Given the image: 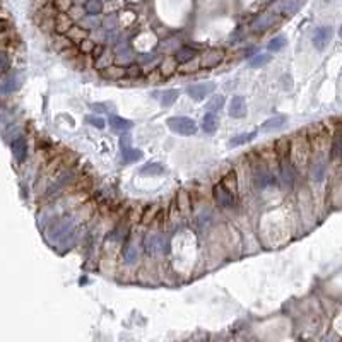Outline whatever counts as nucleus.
I'll return each instance as SVG.
<instances>
[{
	"instance_id": "6e6552de",
	"label": "nucleus",
	"mask_w": 342,
	"mask_h": 342,
	"mask_svg": "<svg viewBox=\"0 0 342 342\" xmlns=\"http://www.w3.org/2000/svg\"><path fill=\"white\" fill-rule=\"evenodd\" d=\"M229 117L233 118H243L247 115V101L243 96H233V99L229 101Z\"/></svg>"
},
{
	"instance_id": "7ed1b4c3",
	"label": "nucleus",
	"mask_w": 342,
	"mask_h": 342,
	"mask_svg": "<svg viewBox=\"0 0 342 342\" xmlns=\"http://www.w3.org/2000/svg\"><path fill=\"white\" fill-rule=\"evenodd\" d=\"M216 91V84L214 82H199V84H193L187 88V93L192 99L195 101H202L207 96H211L212 93Z\"/></svg>"
},
{
	"instance_id": "6ab92c4d",
	"label": "nucleus",
	"mask_w": 342,
	"mask_h": 342,
	"mask_svg": "<svg viewBox=\"0 0 342 342\" xmlns=\"http://www.w3.org/2000/svg\"><path fill=\"white\" fill-rule=\"evenodd\" d=\"M280 182H282V187L286 188H291L293 187V182H294V175H293V170H291L289 163H286L280 170Z\"/></svg>"
},
{
	"instance_id": "412c9836",
	"label": "nucleus",
	"mask_w": 342,
	"mask_h": 342,
	"mask_svg": "<svg viewBox=\"0 0 342 342\" xmlns=\"http://www.w3.org/2000/svg\"><path fill=\"white\" fill-rule=\"evenodd\" d=\"M84 10L89 16H98V14L103 12V2L101 0H86Z\"/></svg>"
},
{
	"instance_id": "1a4fd4ad",
	"label": "nucleus",
	"mask_w": 342,
	"mask_h": 342,
	"mask_svg": "<svg viewBox=\"0 0 342 342\" xmlns=\"http://www.w3.org/2000/svg\"><path fill=\"white\" fill-rule=\"evenodd\" d=\"M222 57H224V53H222L221 50H209L207 53H204V55H202L200 67H205V68L216 67L222 60Z\"/></svg>"
},
{
	"instance_id": "20e7f679",
	"label": "nucleus",
	"mask_w": 342,
	"mask_h": 342,
	"mask_svg": "<svg viewBox=\"0 0 342 342\" xmlns=\"http://www.w3.org/2000/svg\"><path fill=\"white\" fill-rule=\"evenodd\" d=\"M332 28L330 26H322L318 28V30L315 31V34H313V46H315L316 50H325L327 46H329L330 39H332Z\"/></svg>"
},
{
	"instance_id": "9b49d317",
	"label": "nucleus",
	"mask_w": 342,
	"mask_h": 342,
	"mask_svg": "<svg viewBox=\"0 0 342 342\" xmlns=\"http://www.w3.org/2000/svg\"><path fill=\"white\" fill-rule=\"evenodd\" d=\"M53 26H55V30L59 31V33H67V31L72 28L70 16H68V14H65V12L57 14V16L53 17Z\"/></svg>"
},
{
	"instance_id": "b1692460",
	"label": "nucleus",
	"mask_w": 342,
	"mask_h": 342,
	"mask_svg": "<svg viewBox=\"0 0 342 342\" xmlns=\"http://www.w3.org/2000/svg\"><path fill=\"white\" fill-rule=\"evenodd\" d=\"M325 170H327L325 161H316L311 166V178L315 180V182H322L323 176H325Z\"/></svg>"
},
{
	"instance_id": "473e14b6",
	"label": "nucleus",
	"mask_w": 342,
	"mask_h": 342,
	"mask_svg": "<svg viewBox=\"0 0 342 342\" xmlns=\"http://www.w3.org/2000/svg\"><path fill=\"white\" fill-rule=\"evenodd\" d=\"M53 5L59 12H68L72 9V0H53Z\"/></svg>"
},
{
	"instance_id": "f3484780",
	"label": "nucleus",
	"mask_w": 342,
	"mask_h": 342,
	"mask_svg": "<svg viewBox=\"0 0 342 342\" xmlns=\"http://www.w3.org/2000/svg\"><path fill=\"white\" fill-rule=\"evenodd\" d=\"M178 96H180L178 89H166V91L161 93L159 101L164 108H168V106H171V104H175V101L178 99Z\"/></svg>"
},
{
	"instance_id": "4468645a",
	"label": "nucleus",
	"mask_w": 342,
	"mask_h": 342,
	"mask_svg": "<svg viewBox=\"0 0 342 342\" xmlns=\"http://www.w3.org/2000/svg\"><path fill=\"white\" fill-rule=\"evenodd\" d=\"M298 9H300V2L298 0H284V2H280L276 7L277 12L284 14V16H293V14L298 12Z\"/></svg>"
},
{
	"instance_id": "c9c22d12",
	"label": "nucleus",
	"mask_w": 342,
	"mask_h": 342,
	"mask_svg": "<svg viewBox=\"0 0 342 342\" xmlns=\"http://www.w3.org/2000/svg\"><path fill=\"white\" fill-rule=\"evenodd\" d=\"M7 68H9V62H7V57L2 55V70L7 72Z\"/></svg>"
},
{
	"instance_id": "cd10ccee",
	"label": "nucleus",
	"mask_w": 342,
	"mask_h": 342,
	"mask_svg": "<svg viewBox=\"0 0 342 342\" xmlns=\"http://www.w3.org/2000/svg\"><path fill=\"white\" fill-rule=\"evenodd\" d=\"M101 74L106 79H120V77H124V75L127 74V70H125V68H122V67H106Z\"/></svg>"
},
{
	"instance_id": "f704fd0d",
	"label": "nucleus",
	"mask_w": 342,
	"mask_h": 342,
	"mask_svg": "<svg viewBox=\"0 0 342 342\" xmlns=\"http://www.w3.org/2000/svg\"><path fill=\"white\" fill-rule=\"evenodd\" d=\"M127 75H132V77H135V75H140V67L139 65H130L127 68Z\"/></svg>"
},
{
	"instance_id": "f8f14e48",
	"label": "nucleus",
	"mask_w": 342,
	"mask_h": 342,
	"mask_svg": "<svg viewBox=\"0 0 342 342\" xmlns=\"http://www.w3.org/2000/svg\"><path fill=\"white\" fill-rule=\"evenodd\" d=\"M12 154L17 161H23L28 154V142L24 137H17L16 140H12Z\"/></svg>"
},
{
	"instance_id": "0eeeda50",
	"label": "nucleus",
	"mask_w": 342,
	"mask_h": 342,
	"mask_svg": "<svg viewBox=\"0 0 342 342\" xmlns=\"http://www.w3.org/2000/svg\"><path fill=\"white\" fill-rule=\"evenodd\" d=\"M287 124V117L286 115H276V117L269 118V120L264 122L260 130L265 132V134H272V132H277V130H282Z\"/></svg>"
},
{
	"instance_id": "2eb2a0df",
	"label": "nucleus",
	"mask_w": 342,
	"mask_h": 342,
	"mask_svg": "<svg viewBox=\"0 0 342 342\" xmlns=\"http://www.w3.org/2000/svg\"><path fill=\"white\" fill-rule=\"evenodd\" d=\"M110 127L113 128V130H117V132H127V130H130V128L134 127V124H132L130 120H127V118L110 117Z\"/></svg>"
},
{
	"instance_id": "a211bd4d",
	"label": "nucleus",
	"mask_w": 342,
	"mask_h": 342,
	"mask_svg": "<svg viewBox=\"0 0 342 342\" xmlns=\"http://www.w3.org/2000/svg\"><path fill=\"white\" fill-rule=\"evenodd\" d=\"M272 57L269 55V53H257V55H253L250 60H248V65H250L251 68H260L264 65H267L269 62H271Z\"/></svg>"
},
{
	"instance_id": "aec40b11",
	"label": "nucleus",
	"mask_w": 342,
	"mask_h": 342,
	"mask_svg": "<svg viewBox=\"0 0 342 342\" xmlns=\"http://www.w3.org/2000/svg\"><path fill=\"white\" fill-rule=\"evenodd\" d=\"M255 182H257V187L265 188V187H269V185H272V183H274V176L267 170H262V171H258L257 175H255Z\"/></svg>"
},
{
	"instance_id": "c756f323",
	"label": "nucleus",
	"mask_w": 342,
	"mask_h": 342,
	"mask_svg": "<svg viewBox=\"0 0 342 342\" xmlns=\"http://www.w3.org/2000/svg\"><path fill=\"white\" fill-rule=\"evenodd\" d=\"M224 106V96H214L211 101L207 103V110L209 111H218Z\"/></svg>"
},
{
	"instance_id": "7c9ffc66",
	"label": "nucleus",
	"mask_w": 342,
	"mask_h": 342,
	"mask_svg": "<svg viewBox=\"0 0 342 342\" xmlns=\"http://www.w3.org/2000/svg\"><path fill=\"white\" fill-rule=\"evenodd\" d=\"M341 154H342V130L337 132L332 142V156H341Z\"/></svg>"
},
{
	"instance_id": "4be33fe9",
	"label": "nucleus",
	"mask_w": 342,
	"mask_h": 342,
	"mask_svg": "<svg viewBox=\"0 0 342 342\" xmlns=\"http://www.w3.org/2000/svg\"><path fill=\"white\" fill-rule=\"evenodd\" d=\"M17 88H19V77H17V75H10V77L3 79V82H2L3 94H7V93H14Z\"/></svg>"
},
{
	"instance_id": "a878e982",
	"label": "nucleus",
	"mask_w": 342,
	"mask_h": 342,
	"mask_svg": "<svg viewBox=\"0 0 342 342\" xmlns=\"http://www.w3.org/2000/svg\"><path fill=\"white\" fill-rule=\"evenodd\" d=\"M163 173H164V168H163V164H159V163H149V164H146V166H142V170H140V175H151V176L163 175Z\"/></svg>"
},
{
	"instance_id": "f257e3e1",
	"label": "nucleus",
	"mask_w": 342,
	"mask_h": 342,
	"mask_svg": "<svg viewBox=\"0 0 342 342\" xmlns=\"http://www.w3.org/2000/svg\"><path fill=\"white\" fill-rule=\"evenodd\" d=\"M168 128L178 135H193L197 132V124L190 117H171L168 118Z\"/></svg>"
},
{
	"instance_id": "dca6fc26",
	"label": "nucleus",
	"mask_w": 342,
	"mask_h": 342,
	"mask_svg": "<svg viewBox=\"0 0 342 342\" xmlns=\"http://www.w3.org/2000/svg\"><path fill=\"white\" fill-rule=\"evenodd\" d=\"M195 50L193 48H190V46H182V48H178L176 50V53H175V60L178 63H187V62H190V60H193L195 59Z\"/></svg>"
},
{
	"instance_id": "39448f33",
	"label": "nucleus",
	"mask_w": 342,
	"mask_h": 342,
	"mask_svg": "<svg viewBox=\"0 0 342 342\" xmlns=\"http://www.w3.org/2000/svg\"><path fill=\"white\" fill-rule=\"evenodd\" d=\"M120 146H122V159H124V163H135V161H139L142 157V151L130 147L128 137H124L120 140Z\"/></svg>"
},
{
	"instance_id": "e433bc0d",
	"label": "nucleus",
	"mask_w": 342,
	"mask_h": 342,
	"mask_svg": "<svg viewBox=\"0 0 342 342\" xmlns=\"http://www.w3.org/2000/svg\"><path fill=\"white\" fill-rule=\"evenodd\" d=\"M339 36H341V39H342V26H341V30H339Z\"/></svg>"
},
{
	"instance_id": "9d476101",
	"label": "nucleus",
	"mask_w": 342,
	"mask_h": 342,
	"mask_svg": "<svg viewBox=\"0 0 342 342\" xmlns=\"http://www.w3.org/2000/svg\"><path fill=\"white\" fill-rule=\"evenodd\" d=\"M219 127V117L216 115V111H209L204 115L202 118V130L205 134H214Z\"/></svg>"
},
{
	"instance_id": "c85d7f7f",
	"label": "nucleus",
	"mask_w": 342,
	"mask_h": 342,
	"mask_svg": "<svg viewBox=\"0 0 342 342\" xmlns=\"http://www.w3.org/2000/svg\"><path fill=\"white\" fill-rule=\"evenodd\" d=\"M137 257H139V253H137V248L134 247V245H127V247H125V250H124L125 262H127L128 265H132L137 260Z\"/></svg>"
},
{
	"instance_id": "2f4dec72",
	"label": "nucleus",
	"mask_w": 342,
	"mask_h": 342,
	"mask_svg": "<svg viewBox=\"0 0 342 342\" xmlns=\"http://www.w3.org/2000/svg\"><path fill=\"white\" fill-rule=\"evenodd\" d=\"M86 122H88L89 125H93V127L99 128V130H103V128L106 127V122H104L101 117H94V115H89V117H86Z\"/></svg>"
},
{
	"instance_id": "bb28decb",
	"label": "nucleus",
	"mask_w": 342,
	"mask_h": 342,
	"mask_svg": "<svg viewBox=\"0 0 342 342\" xmlns=\"http://www.w3.org/2000/svg\"><path fill=\"white\" fill-rule=\"evenodd\" d=\"M86 34H88V33H86L82 28H77V26H72L70 30L67 31V38L70 39V41H75V43L84 41Z\"/></svg>"
},
{
	"instance_id": "ddd939ff",
	"label": "nucleus",
	"mask_w": 342,
	"mask_h": 342,
	"mask_svg": "<svg viewBox=\"0 0 342 342\" xmlns=\"http://www.w3.org/2000/svg\"><path fill=\"white\" fill-rule=\"evenodd\" d=\"M274 16L272 14H260V16L257 17V19L253 21V24H251V30L253 31H265V30H269V28L272 26L274 24Z\"/></svg>"
},
{
	"instance_id": "f03ea898",
	"label": "nucleus",
	"mask_w": 342,
	"mask_h": 342,
	"mask_svg": "<svg viewBox=\"0 0 342 342\" xmlns=\"http://www.w3.org/2000/svg\"><path fill=\"white\" fill-rule=\"evenodd\" d=\"M144 247L146 251L151 255H163L168 251V241L164 240V236L157 235V233H149L144 240Z\"/></svg>"
},
{
	"instance_id": "393cba45",
	"label": "nucleus",
	"mask_w": 342,
	"mask_h": 342,
	"mask_svg": "<svg viewBox=\"0 0 342 342\" xmlns=\"http://www.w3.org/2000/svg\"><path fill=\"white\" fill-rule=\"evenodd\" d=\"M286 45H287V38L284 34H279L269 41L267 48H269V52H279V50H282Z\"/></svg>"
},
{
	"instance_id": "72a5a7b5",
	"label": "nucleus",
	"mask_w": 342,
	"mask_h": 342,
	"mask_svg": "<svg viewBox=\"0 0 342 342\" xmlns=\"http://www.w3.org/2000/svg\"><path fill=\"white\" fill-rule=\"evenodd\" d=\"M280 81H282V89H286V91H291V89H293V77H291L289 74H284Z\"/></svg>"
},
{
	"instance_id": "423d86ee",
	"label": "nucleus",
	"mask_w": 342,
	"mask_h": 342,
	"mask_svg": "<svg viewBox=\"0 0 342 342\" xmlns=\"http://www.w3.org/2000/svg\"><path fill=\"white\" fill-rule=\"evenodd\" d=\"M214 199L221 207H233L235 204V197H233V192L229 188H226L224 185H216L214 187Z\"/></svg>"
},
{
	"instance_id": "5701e85b",
	"label": "nucleus",
	"mask_w": 342,
	"mask_h": 342,
	"mask_svg": "<svg viewBox=\"0 0 342 342\" xmlns=\"http://www.w3.org/2000/svg\"><path fill=\"white\" fill-rule=\"evenodd\" d=\"M255 135H257V132H248V134H240V135L233 137V139L229 140V147L243 146V144H247V142H250V140H253Z\"/></svg>"
}]
</instances>
